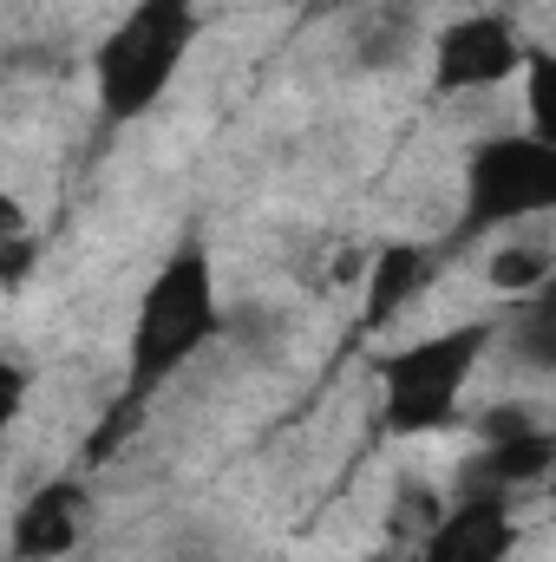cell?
Masks as SVG:
<instances>
[{"instance_id": "10", "label": "cell", "mask_w": 556, "mask_h": 562, "mask_svg": "<svg viewBox=\"0 0 556 562\" xmlns=\"http://www.w3.org/2000/svg\"><path fill=\"white\" fill-rule=\"evenodd\" d=\"M504 340H511V353L531 373H551L556 380V276L544 288H531V294H518V307L504 321Z\"/></svg>"}, {"instance_id": "4", "label": "cell", "mask_w": 556, "mask_h": 562, "mask_svg": "<svg viewBox=\"0 0 556 562\" xmlns=\"http://www.w3.org/2000/svg\"><path fill=\"white\" fill-rule=\"evenodd\" d=\"M556 210V144L537 132L485 138L465 157V229H504Z\"/></svg>"}, {"instance_id": "8", "label": "cell", "mask_w": 556, "mask_h": 562, "mask_svg": "<svg viewBox=\"0 0 556 562\" xmlns=\"http://www.w3.org/2000/svg\"><path fill=\"white\" fill-rule=\"evenodd\" d=\"M79 524H86V497L79 484H46L20 504L13 517V562H53L79 543Z\"/></svg>"}, {"instance_id": "5", "label": "cell", "mask_w": 556, "mask_h": 562, "mask_svg": "<svg viewBox=\"0 0 556 562\" xmlns=\"http://www.w3.org/2000/svg\"><path fill=\"white\" fill-rule=\"evenodd\" d=\"M524 40H518V26L504 20V13H465V20H452L445 33H438V46H432V86L445 92V99H458V92H491V86H504L511 72H524Z\"/></svg>"}, {"instance_id": "12", "label": "cell", "mask_w": 556, "mask_h": 562, "mask_svg": "<svg viewBox=\"0 0 556 562\" xmlns=\"http://www.w3.org/2000/svg\"><path fill=\"white\" fill-rule=\"evenodd\" d=\"M551 276L556 269L537 243H511V249L491 256V288H504V294H531V288H544Z\"/></svg>"}, {"instance_id": "3", "label": "cell", "mask_w": 556, "mask_h": 562, "mask_svg": "<svg viewBox=\"0 0 556 562\" xmlns=\"http://www.w3.org/2000/svg\"><path fill=\"white\" fill-rule=\"evenodd\" d=\"M491 347V327H445V334H425L407 340L380 360V419L393 438H419V431H438L458 413V393L471 380V367L485 360Z\"/></svg>"}, {"instance_id": "6", "label": "cell", "mask_w": 556, "mask_h": 562, "mask_svg": "<svg viewBox=\"0 0 556 562\" xmlns=\"http://www.w3.org/2000/svg\"><path fill=\"white\" fill-rule=\"evenodd\" d=\"M551 471H556V431H544L531 413H498L485 425V451L465 471V491L511 497V491H524V484H537Z\"/></svg>"}, {"instance_id": "13", "label": "cell", "mask_w": 556, "mask_h": 562, "mask_svg": "<svg viewBox=\"0 0 556 562\" xmlns=\"http://www.w3.org/2000/svg\"><path fill=\"white\" fill-rule=\"evenodd\" d=\"M407 7H419V0H407Z\"/></svg>"}, {"instance_id": "11", "label": "cell", "mask_w": 556, "mask_h": 562, "mask_svg": "<svg viewBox=\"0 0 556 562\" xmlns=\"http://www.w3.org/2000/svg\"><path fill=\"white\" fill-rule=\"evenodd\" d=\"M518 79H524V119H531V132L556 144V53L551 46H531Z\"/></svg>"}, {"instance_id": "7", "label": "cell", "mask_w": 556, "mask_h": 562, "mask_svg": "<svg viewBox=\"0 0 556 562\" xmlns=\"http://www.w3.org/2000/svg\"><path fill=\"white\" fill-rule=\"evenodd\" d=\"M511 550H518L511 497H498V491H465V497L432 524V537L419 543V562H511Z\"/></svg>"}, {"instance_id": "1", "label": "cell", "mask_w": 556, "mask_h": 562, "mask_svg": "<svg viewBox=\"0 0 556 562\" xmlns=\"http://www.w3.org/2000/svg\"><path fill=\"white\" fill-rule=\"evenodd\" d=\"M216 327H223V307H216L210 249L197 236H184L138 294L132 340H125V406H138L157 386H170L216 340Z\"/></svg>"}, {"instance_id": "9", "label": "cell", "mask_w": 556, "mask_h": 562, "mask_svg": "<svg viewBox=\"0 0 556 562\" xmlns=\"http://www.w3.org/2000/svg\"><path fill=\"white\" fill-rule=\"evenodd\" d=\"M432 269H438V256H432L425 243H387V249L374 256V269H367L360 327H387V321H400L419 294H425Z\"/></svg>"}, {"instance_id": "2", "label": "cell", "mask_w": 556, "mask_h": 562, "mask_svg": "<svg viewBox=\"0 0 556 562\" xmlns=\"http://www.w3.org/2000/svg\"><path fill=\"white\" fill-rule=\"evenodd\" d=\"M197 46V0H138L92 53L99 112L112 125H138L144 112L170 92L184 53Z\"/></svg>"}]
</instances>
